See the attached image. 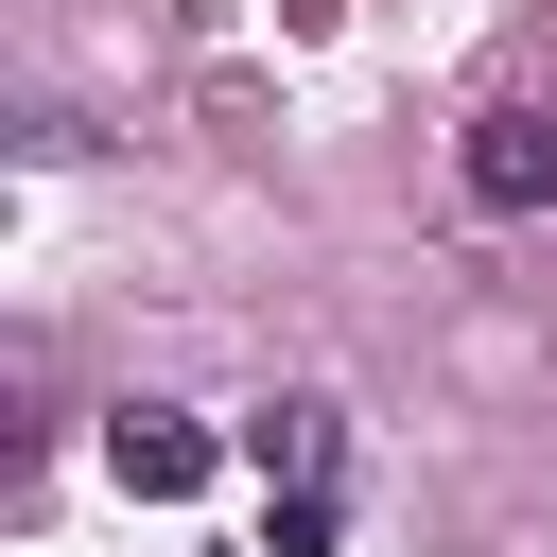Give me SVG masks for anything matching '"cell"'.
<instances>
[{
    "label": "cell",
    "mask_w": 557,
    "mask_h": 557,
    "mask_svg": "<svg viewBox=\"0 0 557 557\" xmlns=\"http://www.w3.org/2000/svg\"><path fill=\"white\" fill-rule=\"evenodd\" d=\"M453 174H470V209H557V122L540 104H487L453 139Z\"/></svg>",
    "instance_id": "1"
},
{
    "label": "cell",
    "mask_w": 557,
    "mask_h": 557,
    "mask_svg": "<svg viewBox=\"0 0 557 557\" xmlns=\"http://www.w3.org/2000/svg\"><path fill=\"white\" fill-rule=\"evenodd\" d=\"M104 470H122L139 505H191V487H209V418H174V400H122V418H104Z\"/></svg>",
    "instance_id": "2"
},
{
    "label": "cell",
    "mask_w": 557,
    "mask_h": 557,
    "mask_svg": "<svg viewBox=\"0 0 557 557\" xmlns=\"http://www.w3.org/2000/svg\"><path fill=\"white\" fill-rule=\"evenodd\" d=\"M244 470H261V487H331V470H348V400H261V418H244Z\"/></svg>",
    "instance_id": "3"
}]
</instances>
